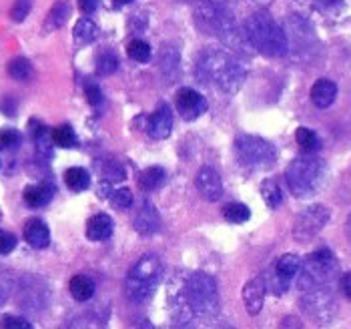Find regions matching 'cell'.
Returning a JSON list of instances; mask_svg holds the SVG:
<instances>
[{
  "instance_id": "1",
  "label": "cell",
  "mask_w": 351,
  "mask_h": 329,
  "mask_svg": "<svg viewBox=\"0 0 351 329\" xmlns=\"http://www.w3.org/2000/svg\"><path fill=\"white\" fill-rule=\"evenodd\" d=\"M197 77L205 84H215L221 93H237L245 81V66L235 55L209 49L201 53L197 60Z\"/></svg>"
},
{
  "instance_id": "2",
  "label": "cell",
  "mask_w": 351,
  "mask_h": 329,
  "mask_svg": "<svg viewBox=\"0 0 351 329\" xmlns=\"http://www.w3.org/2000/svg\"><path fill=\"white\" fill-rule=\"evenodd\" d=\"M245 34H247L249 45L261 55L273 58V56H283L287 53L285 30L279 27L265 10H257L247 19Z\"/></svg>"
},
{
  "instance_id": "3",
  "label": "cell",
  "mask_w": 351,
  "mask_h": 329,
  "mask_svg": "<svg viewBox=\"0 0 351 329\" xmlns=\"http://www.w3.org/2000/svg\"><path fill=\"white\" fill-rule=\"evenodd\" d=\"M327 179V164L324 159L307 153L293 159L287 171H285V181L289 185V191L295 197H309L324 187Z\"/></svg>"
},
{
  "instance_id": "4",
  "label": "cell",
  "mask_w": 351,
  "mask_h": 329,
  "mask_svg": "<svg viewBox=\"0 0 351 329\" xmlns=\"http://www.w3.org/2000/svg\"><path fill=\"white\" fill-rule=\"evenodd\" d=\"M337 271H339V261L331 249L322 247V249L309 253L305 257V261H301V267L298 271L299 291L303 293V291L327 287L335 279Z\"/></svg>"
},
{
  "instance_id": "5",
  "label": "cell",
  "mask_w": 351,
  "mask_h": 329,
  "mask_svg": "<svg viewBox=\"0 0 351 329\" xmlns=\"http://www.w3.org/2000/svg\"><path fill=\"white\" fill-rule=\"evenodd\" d=\"M162 275V263L157 255H145L131 267L125 279L127 297L133 303H145L153 297L159 287Z\"/></svg>"
},
{
  "instance_id": "6",
  "label": "cell",
  "mask_w": 351,
  "mask_h": 329,
  "mask_svg": "<svg viewBox=\"0 0 351 329\" xmlns=\"http://www.w3.org/2000/svg\"><path fill=\"white\" fill-rule=\"evenodd\" d=\"M185 291H187L191 309L197 317L211 321L219 315V309H221L219 293H217L215 279L211 275L203 273V271H195V273L187 275Z\"/></svg>"
},
{
  "instance_id": "7",
  "label": "cell",
  "mask_w": 351,
  "mask_h": 329,
  "mask_svg": "<svg viewBox=\"0 0 351 329\" xmlns=\"http://www.w3.org/2000/svg\"><path fill=\"white\" fill-rule=\"evenodd\" d=\"M235 155L237 161L251 169V171H263L269 169L277 159V151L269 141L261 137L241 135L235 141Z\"/></svg>"
},
{
  "instance_id": "8",
  "label": "cell",
  "mask_w": 351,
  "mask_h": 329,
  "mask_svg": "<svg viewBox=\"0 0 351 329\" xmlns=\"http://www.w3.org/2000/svg\"><path fill=\"white\" fill-rule=\"evenodd\" d=\"M301 309H303V313H307V317L313 324H317V326L329 324L337 313V303H335L333 291L329 289V285L319 287V289H311V291H303Z\"/></svg>"
},
{
  "instance_id": "9",
  "label": "cell",
  "mask_w": 351,
  "mask_h": 329,
  "mask_svg": "<svg viewBox=\"0 0 351 329\" xmlns=\"http://www.w3.org/2000/svg\"><path fill=\"white\" fill-rule=\"evenodd\" d=\"M329 217H331V211L322 203L305 207L303 211H299L295 223H293V239L298 243L313 241L329 223Z\"/></svg>"
},
{
  "instance_id": "10",
  "label": "cell",
  "mask_w": 351,
  "mask_h": 329,
  "mask_svg": "<svg viewBox=\"0 0 351 329\" xmlns=\"http://www.w3.org/2000/svg\"><path fill=\"white\" fill-rule=\"evenodd\" d=\"M175 103H177L179 114L185 121H195V119H199L207 110V99L201 93H197L195 88H189V86H183L177 93Z\"/></svg>"
},
{
  "instance_id": "11",
  "label": "cell",
  "mask_w": 351,
  "mask_h": 329,
  "mask_svg": "<svg viewBox=\"0 0 351 329\" xmlns=\"http://www.w3.org/2000/svg\"><path fill=\"white\" fill-rule=\"evenodd\" d=\"M299 267H301V259L293 253H285L279 257V261L275 263V277L271 283V289L281 295L283 291L289 289V281L298 275Z\"/></svg>"
},
{
  "instance_id": "12",
  "label": "cell",
  "mask_w": 351,
  "mask_h": 329,
  "mask_svg": "<svg viewBox=\"0 0 351 329\" xmlns=\"http://www.w3.org/2000/svg\"><path fill=\"white\" fill-rule=\"evenodd\" d=\"M197 189L201 193L203 199H207L209 203H215L223 197V181L219 177L213 167H201L199 175H197Z\"/></svg>"
},
{
  "instance_id": "13",
  "label": "cell",
  "mask_w": 351,
  "mask_h": 329,
  "mask_svg": "<svg viewBox=\"0 0 351 329\" xmlns=\"http://www.w3.org/2000/svg\"><path fill=\"white\" fill-rule=\"evenodd\" d=\"M265 291H267V287H265V281H263L261 277H253V279H249V281L245 283L243 303L247 313H249L251 317L259 315V311L263 309Z\"/></svg>"
},
{
  "instance_id": "14",
  "label": "cell",
  "mask_w": 351,
  "mask_h": 329,
  "mask_svg": "<svg viewBox=\"0 0 351 329\" xmlns=\"http://www.w3.org/2000/svg\"><path fill=\"white\" fill-rule=\"evenodd\" d=\"M173 129V112L167 105H161L149 117V135L155 141H162L171 135Z\"/></svg>"
},
{
  "instance_id": "15",
  "label": "cell",
  "mask_w": 351,
  "mask_h": 329,
  "mask_svg": "<svg viewBox=\"0 0 351 329\" xmlns=\"http://www.w3.org/2000/svg\"><path fill=\"white\" fill-rule=\"evenodd\" d=\"M161 227V217H159V211L155 209L153 203L145 201L138 215L135 219V229L141 235H155Z\"/></svg>"
},
{
  "instance_id": "16",
  "label": "cell",
  "mask_w": 351,
  "mask_h": 329,
  "mask_svg": "<svg viewBox=\"0 0 351 329\" xmlns=\"http://www.w3.org/2000/svg\"><path fill=\"white\" fill-rule=\"evenodd\" d=\"M25 239L34 249H45L51 243V229L45 221L30 219L25 225Z\"/></svg>"
},
{
  "instance_id": "17",
  "label": "cell",
  "mask_w": 351,
  "mask_h": 329,
  "mask_svg": "<svg viewBox=\"0 0 351 329\" xmlns=\"http://www.w3.org/2000/svg\"><path fill=\"white\" fill-rule=\"evenodd\" d=\"M112 231H114V223L107 213H97L86 221V237L90 241H105L112 235Z\"/></svg>"
},
{
  "instance_id": "18",
  "label": "cell",
  "mask_w": 351,
  "mask_h": 329,
  "mask_svg": "<svg viewBox=\"0 0 351 329\" xmlns=\"http://www.w3.org/2000/svg\"><path fill=\"white\" fill-rule=\"evenodd\" d=\"M337 97V84L329 79H319L311 88V101L317 109H329Z\"/></svg>"
},
{
  "instance_id": "19",
  "label": "cell",
  "mask_w": 351,
  "mask_h": 329,
  "mask_svg": "<svg viewBox=\"0 0 351 329\" xmlns=\"http://www.w3.org/2000/svg\"><path fill=\"white\" fill-rule=\"evenodd\" d=\"M54 195V187L51 183H36V185H28L23 199L28 207H45Z\"/></svg>"
},
{
  "instance_id": "20",
  "label": "cell",
  "mask_w": 351,
  "mask_h": 329,
  "mask_svg": "<svg viewBox=\"0 0 351 329\" xmlns=\"http://www.w3.org/2000/svg\"><path fill=\"white\" fill-rule=\"evenodd\" d=\"M71 295L77 300V302H88L93 295H95V281L86 275H75L71 279Z\"/></svg>"
},
{
  "instance_id": "21",
  "label": "cell",
  "mask_w": 351,
  "mask_h": 329,
  "mask_svg": "<svg viewBox=\"0 0 351 329\" xmlns=\"http://www.w3.org/2000/svg\"><path fill=\"white\" fill-rule=\"evenodd\" d=\"M69 16H71V4H69L66 0H58L53 8H51L49 16H47V21H45V30L51 32V30L60 28L66 21H69Z\"/></svg>"
},
{
  "instance_id": "22",
  "label": "cell",
  "mask_w": 351,
  "mask_h": 329,
  "mask_svg": "<svg viewBox=\"0 0 351 329\" xmlns=\"http://www.w3.org/2000/svg\"><path fill=\"white\" fill-rule=\"evenodd\" d=\"M165 183V169L162 167H149L138 175V185L143 191H155Z\"/></svg>"
},
{
  "instance_id": "23",
  "label": "cell",
  "mask_w": 351,
  "mask_h": 329,
  "mask_svg": "<svg viewBox=\"0 0 351 329\" xmlns=\"http://www.w3.org/2000/svg\"><path fill=\"white\" fill-rule=\"evenodd\" d=\"M97 32H99V28L90 19H81L73 28V38H75V42L79 47H84V45H90L97 38Z\"/></svg>"
},
{
  "instance_id": "24",
  "label": "cell",
  "mask_w": 351,
  "mask_h": 329,
  "mask_svg": "<svg viewBox=\"0 0 351 329\" xmlns=\"http://www.w3.org/2000/svg\"><path fill=\"white\" fill-rule=\"evenodd\" d=\"M32 137H34L36 151H38L45 159H49V157L53 155V131H49L47 127L34 123V133H32Z\"/></svg>"
},
{
  "instance_id": "25",
  "label": "cell",
  "mask_w": 351,
  "mask_h": 329,
  "mask_svg": "<svg viewBox=\"0 0 351 329\" xmlns=\"http://www.w3.org/2000/svg\"><path fill=\"white\" fill-rule=\"evenodd\" d=\"M64 183L69 185L71 191H84L90 185V177H88V173L84 169H81V167H71L64 173Z\"/></svg>"
},
{
  "instance_id": "26",
  "label": "cell",
  "mask_w": 351,
  "mask_h": 329,
  "mask_svg": "<svg viewBox=\"0 0 351 329\" xmlns=\"http://www.w3.org/2000/svg\"><path fill=\"white\" fill-rule=\"evenodd\" d=\"M295 141H298V145L301 147V151H305V153H315L319 149V137H317V133L311 131V129H307V127H299L298 131H295Z\"/></svg>"
},
{
  "instance_id": "27",
  "label": "cell",
  "mask_w": 351,
  "mask_h": 329,
  "mask_svg": "<svg viewBox=\"0 0 351 329\" xmlns=\"http://www.w3.org/2000/svg\"><path fill=\"white\" fill-rule=\"evenodd\" d=\"M8 75L14 79V81H27L28 77L32 75V64L30 60L25 56H16L8 62Z\"/></svg>"
},
{
  "instance_id": "28",
  "label": "cell",
  "mask_w": 351,
  "mask_h": 329,
  "mask_svg": "<svg viewBox=\"0 0 351 329\" xmlns=\"http://www.w3.org/2000/svg\"><path fill=\"white\" fill-rule=\"evenodd\" d=\"M223 217L229 223H247L251 217V211L243 203H227L223 207Z\"/></svg>"
},
{
  "instance_id": "29",
  "label": "cell",
  "mask_w": 351,
  "mask_h": 329,
  "mask_svg": "<svg viewBox=\"0 0 351 329\" xmlns=\"http://www.w3.org/2000/svg\"><path fill=\"white\" fill-rule=\"evenodd\" d=\"M261 197H263V201L267 203V207H271V209H277L281 205V199H283L279 185L273 179H265L261 183Z\"/></svg>"
},
{
  "instance_id": "30",
  "label": "cell",
  "mask_w": 351,
  "mask_h": 329,
  "mask_svg": "<svg viewBox=\"0 0 351 329\" xmlns=\"http://www.w3.org/2000/svg\"><path fill=\"white\" fill-rule=\"evenodd\" d=\"M53 138L56 147H62V149H73V147H77V135H75V131H73L71 125H60V127H56L53 131Z\"/></svg>"
},
{
  "instance_id": "31",
  "label": "cell",
  "mask_w": 351,
  "mask_h": 329,
  "mask_svg": "<svg viewBox=\"0 0 351 329\" xmlns=\"http://www.w3.org/2000/svg\"><path fill=\"white\" fill-rule=\"evenodd\" d=\"M127 53L129 56L136 60V62H149L151 60V55H153V51H151V47L145 42V40H141V38H133L129 45H127Z\"/></svg>"
},
{
  "instance_id": "32",
  "label": "cell",
  "mask_w": 351,
  "mask_h": 329,
  "mask_svg": "<svg viewBox=\"0 0 351 329\" xmlns=\"http://www.w3.org/2000/svg\"><path fill=\"white\" fill-rule=\"evenodd\" d=\"M119 69V58L112 51H103L99 58H97V71L99 75L107 77V75H112L114 71Z\"/></svg>"
},
{
  "instance_id": "33",
  "label": "cell",
  "mask_w": 351,
  "mask_h": 329,
  "mask_svg": "<svg viewBox=\"0 0 351 329\" xmlns=\"http://www.w3.org/2000/svg\"><path fill=\"white\" fill-rule=\"evenodd\" d=\"M108 199H110L112 207H117L121 211H125V209H129L133 205V193L129 191V189H117V191L110 193Z\"/></svg>"
},
{
  "instance_id": "34",
  "label": "cell",
  "mask_w": 351,
  "mask_h": 329,
  "mask_svg": "<svg viewBox=\"0 0 351 329\" xmlns=\"http://www.w3.org/2000/svg\"><path fill=\"white\" fill-rule=\"evenodd\" d=\"M21 143V133L14 129H2L0 131V149L2 151H10L14 147H19Z\"/></svg>"
},
{
  "instance_id": "35",
  "label": "cell",
  "mask_w": 351,
  "mask_h": 329,
  "mask_svg": "<svg viewBox=\"0 0 351 329\" xmlns=\"http://www.w3.org/2000/svg\"><path fill=\"white\" fill-rule=\"evenodd\" d=\"M30 8H32V0H16V2L12 4L10 19H12L14 23H23L28 16Z\"/></svg>"
},
{
  "instance_id": "36",
  "label": "cell",
  "mask_w": 351,
  "mask_h": 329,
  "mask_svg": "<svg viewBox=\"0 0 351 329\" xmlns=\"http://www.w3.org/2000/svg\"><path fill=\"white\" fill-rule=\"evenodd\" d=\"M14 247H16V237L8 231H0V255L12 253Z\"/></svg>"
},
{
  "instance_id": "37",
  "label": "cell",
  "mask_w": 351,
  "mask_h": 329,
  "mask_svg": "<svg viewBox=\"0 0 351 329\" xmlns=\"http://www.w3.org/2000/svg\"><path fill=\"white\" fill-rule=\"evenodd\" d=\"M84 95H86V101L93 105V107H97V105H101L103 103V93H101V88L97 86V84H86V88H84Z\"/></svg>"
},
{
  "instance_id": "38",
  "label": "cell",
  "mask_w": 351,
  "mask_h": 329,
  "mask_svg": "<svg viewBox=\"0 0 351 329\" xmlns=\"http://www.w3.org/2000/svg\"><path fill=\"white\" fill-rule=\"evenodd\" d=\"M105 177H107V181H123L125 179V171H123V167L119 163H108L107 169H105Z\"/></svg>"
},
{
  "instance_id": "39",
  "label": "cell",
  "mask_w": 351,
  "mask_h": 329,
  "mask_svg": "<svg viewBox=\"0 0 351 329\" xmlns=\"http://www.w3.org/2000/svg\"><path fill=\"white\" fill-rule=\"evenodd\" d=\"M2 328L6 329H30L32 326H30V321H27V319H23V317H16V315H8V317H4V321H2Z\"/></svg>"
},
{
  "instance_id": "40",
  "label": "cell",
  "mask_w": 351,
  "mask_h": 329,
  "mask_svg": "<svg viewBox=\"0 0 351 329\" xmlns=\"http://www.w3.org/2000/svg\"><path fill=\"white\" fill-rule=\"evenodd\" d=\"M79 4H81L82 12L90 14V12H95V10H97V6H99V0H79Z\"/></svg>"
},
{
  "instance_id": "41",
  "label": "cell",
  "mask_w": 351,
  "mask_h": 329,
  "mask_svg": "<svg viewBox=\"0 0 351 329\" xmlns=\"http://www.w3.org/2000/svg\"><path fill=\"white\" fill-rule=\"evenodd\" d=\"M341 291L348 300H351V271L341 277Z\"/></svg>"
},
{
  "instance_id": "42",
  "label": "cell",
  "mask_w": 351,
  "mask_h": 329,
  "mask_svg": "<svg viewBox=\"0 0 351 329\" xmlns=\"http://www.w3.org/2000/svg\"><path fill=\"white\" fill-rule=\"evenodd\" d=\"M341 2L343 0H317V4L324 8H337V6H341Z\"/></svg>"
},
{
  "instance_id": "43",
  "label": "cell",
  "mask_w": 351,
  "mask_h": 329,
  "mask_svg": "<svg viewBox=\"0 0 351 329\" xmlns=\"http://www.w3.org/2000/svg\"><path fill=\"white\" fill-rule=\"evenodd\" d=\"M346 237H348V241H350L351 245V213L350 217H348V221H346Z\"/></svg>"
},
{
  "instance_id": "44",
  "label": "cell",
  "mask_w": 351,
  "mask_h": 329,
  "mask_svg": "<svg viewBox=\"0 0 351 329\" xmlns=\"http://www.w3.org/2000/svg\"><path fill=\"white\" fill-rule=\"evenodd\" d=\"M283 326H301V324H299V321H295V319H285V321H283Z\"/></svg>"
},
{
  "instance_id": "45",
  "label": "cell",
  "mask_w": 351,
  "mask_h": 329,
  "mask_svg": "<svg viewBox=\"0 0 351 329\" xmlns=\"http://www.w3.org/2000/svg\"><path fill=\"white\" fill-rule=\"evenodd\" d=\"M205 2H217V4H225L227 6V0H205Z\"/></svg>"
},
{
  "instance_id": "46",
  "label": "cell",
  "mask_w": 351,
  "mask_h": 329,
  "mask_svg": "<svg viewBox=\"0 0 351 329\" xmlns=\"http://www.w3.org/2000/svg\"><path fill=\"white\" fill-rule=\"evenodd\" d=\"M117 4H129V2H133V0H114Z\"/></svg>"
},
{
  "instance_id": "47",
  "label": "cell",
  "mask_w": 351,
  "mask_h": 329,
  "mask_svg": "<svg viewBox=\"0 0 351 329\" xmlns=\"http://www.w3.org/2000/svg\"><path fill=\"white\" fill-rule=\"evenodd\" d=\"M0 219H2V211H0Z\"/></svg>"
}]
</instances>
